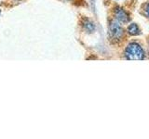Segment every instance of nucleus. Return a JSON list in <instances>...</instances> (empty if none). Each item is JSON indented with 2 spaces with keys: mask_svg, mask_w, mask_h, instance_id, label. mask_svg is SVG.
I'll return each mask as SVG.
<instances>
[{
  "mask_svg": "<svg viewBox=\"0 0 149 139\" xmlns=\"http://www.w3.org/2000/svg\"><path fill=\"white\" fill-rule=\"evenodd\" d=\"M125 56L128 59L142 60L144 58V53L142 46L137 43H130L125 50Z\"/></svg>",
  "mask_w": 149,
  "mask_h": 139,
  "instance_id": "nucleus-1",
  "label": "nucleus"
},
{
  "mask_svg": "<svg viewBox=\"0 0 149 139\" xmlns=\"http://www.w3.org/2000/svg\"><path fill=\"white\" fill-rule=\"evenodd\" d=\"M108 32L111 40H113L115 42L121 41L124 36V29L120 25L119 21L116 20L111 21L108 27Z\"/></svg>",
  "mask_w": 149,
  "mask_h": 139,
  "instance_id": "nucleus-2",
  "label": "nucleus"
},
{
  "mask_svg": "<svg viewBox=\"0 0 149 139\" xmlns=\"http://www.w3.org/2000/svg\"><path fill=\"white\" fill-rule=\"evenodd\" d=\"M114 14H115L116 20L118 21L119 22L127 23L130 20L129 14L126 12L122 8H120V7H116L115 8V9H114Z\"/></svg>",
  "mask_w": 149,
  "mask_h": 139,
  "instance_id": "nucleus-3",
  "label": "nucleus"
},
{
  "mask_svg": "<svg viewBox=\"0 0 149 139\" xmlns=\"http://www.w3.org/2000/svg\"><path fill=\"white\" fill-rule=\"evenodd\" d=\"M82 26L84 28V30L87 32H88V34H91V32L95 31V24L90 20V19H87V18L84 19L82 21Z\"/></svg>",
  "mask_w": 149,
  "mask_h": 139,
  "instance_id": "nucleus-4",
  "label": "nucleus"
},
{
  "mask_svg": "<svg viewBox=\"0 0 149 139\" xmlns=\"http://www.w3.org/2000/svg\"><path fill=\"white\" fill-rule=\"evenodd\" d=\"M128 32L130 34L132 35H136L139 34V28H138V25L136 24V23H130V24L129 25L128 27Z\"/></svg>",
  "mask_w": 149,
  "mask_h": 139,
  "instance_id": "nucleus-5",
  "label": "nucleus"
},
{
  "mask_svg": "<svg viewBox=\"0 0 149 139\" xmlns=\"http://www.w3.org/2000/svg\"><path fill=\"white\" fill-rule=\"evenodd\" d=\"M146 14L148 15V18H149V3L146 5Z\"/></svg>",
  "mask_w": 149,
  "mask_h": 139,
  "instance_id": "nucleus-6",
  "label": "nucleus"
},
{
  "mask_svg": "<svg viewBox=\"0 0 149 139\" xmlns=\"http://www.w3.org/2000/svg\"><path fill=\"white\" fill-rule=\"evenodd\" d=\"M0 13H1V10H0Z\"/></svg>",
  "mask_w": 149,
  "mask_h": 139,
  "instance_id": "nucleus-7",
  "label": "nucleus"
},
{
  "mask_svg": "<svg viewBox=\"0 0 149 139\" xmlns=\"http://www.w3.org/2000/svg\"><path fill=\"white\" fill-rule=\"evenodd\" d=\"M148 45H149V43H148Z\"/></svg>",
  "mask_w": 149,
  "mask_h": 139,
  "instance_id": "nucleus-8",
  "label": "nucleus"
}]
</instances>
